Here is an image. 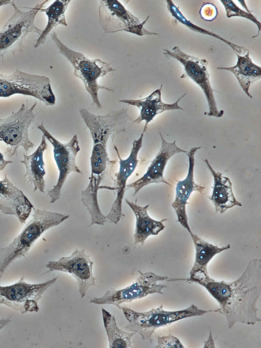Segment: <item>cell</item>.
<instances>
[{"label":"cell","mask_w":261,"mask_h":348,"mask_svg":"<svg viewBox=\"0 0 261 348\" xmlns=\"http://www.w3.org/2000/svg\"><path fill=\"white\" fill-rule=\"evenodd\" d=\"M185 281L205 287L219 305L214 312L225 316L228 329L238 322L254 325L261 321L256 308L261 295L260 259L251 260L241 276L231 282L216 281L203 271L194 273Z\"/></svg>","instance_id":"cell-1"},{"label":"cell","mask_w":261,"mask_h":348,"mask_svg":"<svg viewBox=\"0 0 261 348\" xmlns=\"http://www.w3.org/2000/svg\"><path fill=\"white\" fill-rule=\"evenodd\" d=\"M29 221L7 246L0 247V279L15 260L24 257L37 240L49 229L68 219L69 215L33 208Z\"/></svg>","instance_id":"cell-2"},{"label":"cell","mask_w":261,"mask_h":348,"mask_svg":"<svg viewBox=\"0 0 261 348\" xmlns=\"http://www.w3.org/2000/svg\"><path fill=\"white\" fill-rule=\"evenodd\" d=\"M121 309L128 322L124 327L125 330L138 333L143 340H147L150 342L152 341L153 335L159 328L184 318L202 316L214 311V310L199 309L194 304L182 310L172 311L164 310L162 305L144 312L124 307H121Z\"/></svg>","instance_id":"cell-3"},{"label":"cell","mask_w":261,"mask_h":348,"mask_svg":"<svg viewBox=\"0 0 261 348\" xmlns=\"http://www.w3.org/2000/svg\"><path fill=\"white\" fill-rule=\"evenodd\" d=\"M51 38L60 52L65 57L72 65L75 77L80 79L85 88L90 95L93 103L101 109L102 106L98 98V91L105 89L114 92L113 89L98 84V79L106 74L115 70L110 64L99 59H90L83 54L75 51L65 45L58 38L55 32Z\"/></svg>","instance_id":"cell-4"},{"label":"cell","mask_w":261,"mask_h":348,"mask_svg":"<svg viewBox=\"0 0 261 348\" xmlns=\"http://www.w3.org/2000/svg\"><path fill=\"white\" fill-rule=\"evenodd\" d=\"M15 94L33 97L47 106L55 105L56 101L48 77L18 69L9 74L0 73V97Z\"/></svg>","instance_id":"cell-5"},{"label":"cell","mask_w":261,"mask_h":348,"mask_svg":"<svg viewBox=\"0 0 261 348\" xmlns=\"http://www.w3.org/2000/svg\"><path fill=\"white\" fill-rule=\"evenodd\" d=\"M48 1L35 5L27 11L20 10L13 1L14 12L0 30V57L21 51L23 41L30 33L39 35L42 30L34 23L37 14Z\"/></svg>","instance_id":"cell-6"},{"label":"cell","mask_w":261,"mask_h":348,"mask_svg":"<svg viewBox=\"0 0 261 348\" xmlns=\"http://www.w3.org/2000/svg\"><path fill=\"white\" fill-rule=\"evenodd\" d=\"M36 105L29 107L22 103L17 111L0 118V141L7 145L5 154L8 156L17 155L20 147L27 152L35 146L29 138V129L37 115L34 113Z\"/></svg>","instance_id":"cell-7"},{"label":"cell","mask_w":261,"mask_h":348,"mask_svg":"<svg viewBox=\"0 0 261 348\" xmlns=\"http://www.w3.org/2000/svg\"><path fill=\"white\" fill-rule=\"evenodd\" d=\"M138 272L139 276L130 285L119 290H108L101 296L92 298L90 303L97 305H113L121 309L120 305L123 303H130L149 294H163L162 290L167 286L158 284L159 281L171 282L185 280L161 276L151 271L143 272L138 270Z\"/></svg>","instance_id":"cell-8"},{"label":"cell","mask_w":261,"mask_h":348,"mask_svg":"<svg viewBox=\"0 0 261 348\" xmlns=\"http://www.w3.org/2000/svg\"><path fill=\"white\" fill-rule=\"evenodd\" d=\"M37 128L52 145L54 160L59 171L56 184L52 189L47 191L50 203H54L59 199L63 185L69 175L72 172L82 174L76 163V158L81 148L76 134L67 142L62 143L48 131L43 123L38 125Z\"/></svg>","instance_id":"cell-9"},{"label":"cell","mask_w":261,"mask_h":348,"mask_svg":"<svg viewBox=\"0 0 261 348\" xmlns=\"http://www.w3.org/2000/svg\"><path fill=\"white\" fill-rule=\"evenodd\" d=\"M163 54L168 58H174L184 66L185 73L180 78L189 77L202 89L208 106V111L204 114L208 116L221 117L224 111L218 110L214 94V90L210 81V74L207 70L208 62L206 59L188 55L179 47L174 46L170 51L164 48Z\"/></svg>","instance_id":"cell-10"},{"label":"cell","mask_w":261,"mask_h":348,"mask_svg":"<svg viewBox=\"0 0 261 348\" xmlns=\"http://www.w3.org/2000/svg\"><path fill=\"white\" fill-rule=\"evenodd\" d=\"M98 14L99 24L106 33L124 31L140 36L159 35L144 28L150 15L141 22L117 0L100 1Z\"/></svg>","instance_id":"cell-11"},{"label":"cell","mask_w":261,"mask_h":348,"mask_svg":"<svg viewBox=\"0 0 261 348\" xmlns=\"http://www.w3.org/2000/svg\"><path fill=\"white\" fill-rule=\"evenodd\" d=\"M57 279L55 277L43 283L30 284L22 277L13 284L0 286V304L21 313L37 312L39 310L38 301Z\"/></svg>","instance_id":"cell-12"},{"label":"cell","mask_w":261,"mask_h":348,"mask_svg":"<svg viewBox=\"0 0 261 348\" xmlns=\"http://www.w3.org/2000/svg\"><path fill=\"white\" fill-rule=\"evenodd\" d=\"M93 264L84 250L76 249L70 256L48 261L45 266L48 269L46 273L61 271L71 274L75 280L81 297L83 298L90 286H96Z\"/></svg>","instance_id":"cell-13"},{"label":"cell","mask_w":261,"mask_h":348,"mask_svg":"<svg viewBox=\"0 0 261 348\" xmlns=\"http://www.w3.org/2000/svg\"><path fill=\"white\" fill-rule=\"evenodd\" d=\"M144 133L142 132L139 138L133 141L129 155L125 159H122L121 157L117 146H114L119 164L118 171L116 174L117 192L115 200L109 213L106 215V218L114 224H117L121 217L125 216L122 212V207L126 183L128 178L133 173L138 165V154L143 145Z\"/></svg>","instance_id":"cell-14"},{"label":"cell","mask_w":261,"mask_h":348,"mask_svg":"<svg viewBox=\"0 0 261 348\" xmlns=\"http://www.w3.org/2000/svg\"><path fill=\"white\" fill-rule=\"evenodd\" d=\"M159 134L161 140V147L146 172L139 179L126 185V189H134V196L143 187L151 184L162 183L171 186L164 177L165 167L169 159L174 155L188 152L179 147L176 144L175 140L171 142H167L161 132Z\"/></svg>","instance_id":"cell-15"},{"label":"cell","mask_w":261,"mask_h":348,"mask_svg":"<svg viewBox=\"0 0 261 348\" xmlns=\"http://www.w3.org/2000/svg\"><path fill=\"white\" fill-rule=\"evenodd\" d=\"M201 147H192L186 153L188 157L189 167L186 178L176 183L175 195L171 204L177 218L178 222L190 233L192 232L188 223L186 205L193 191L204 194L205 187L197 184L194 179L195 154Z\"/></svg>","instance_id":"cell-16"},{"label":"cell","mask_w":261,"mask_h":348,"mask_svg":"<svg viewBox=\"0 0 261 348\" xmlns=\"http://www.w3.org/2000/svg\"><path fill=\"white\" fill-rule=\"evenodd\" d=\"M34 206L22 190L15 186L5 175L0 180V210L5 214L14 215L23 225Z\"/></svg>","instance_id":"cell-17"},{"label":"cell","mask_w":261,"mask_h":348,"mask_svg":"<svg viewBox=\"0 0 261 348\" xmlns=\"http://www.w3.org/2000/svg\"><path fill=\"white\" fill-rule=\"evenodd\" d=\"M162 86L163 84H161L159 88L153 91L147 97L142 99L119 100V102L136 106L139 109L140 113L138 117L132 122L139 124L144 121L145 124L142 131L144 133L148 130V123L152 121L157 115L165 111L183 110V108L179 106L178 103L186 95V93L172 104L165 103L162 102L161 98Z\"/></svg>","instance_id":"cell-18"},{"label":"cell","mask_w":261,"mask_h":348,"mask_svg":"<svg viewBox=\"0 0 261 348\" xmlns=\"http://www.w3.org/2000/svg\"><path fill=\"white\" fill-rule=\"evenodd\" d=\"M204 161L214 179L212 193L208 197L214 205L216 213L223 214L235 206L241 207L242 203L234 195L230 179L215 171L207 159Z\"/></svg>","instance_id":"cell-19"},{"label":"cell","mask_w":261,"mask_h":348,"mask_svg":"<svg viewBox=\"0 0 261 348\" xmlns=\"http://www.w3.org/2000/svg\"><path fill=\"white\" fill-rule=\"evenodd\" d=\"M47 148L46 139L42 135L40 143L36 150L30 155L23 154L20 162L25 168L24 177L33 185V191L44 193L45 187L44 179L46 171L43 155Z\"/></svg>","instance_id":"cell-20"},{"label":"cell","mask_w":261,"mask_h":348,"mask_svg":"<svg viewBox=\"0 0 261 348\" xmlns=\"http://www.w3.org/2000/svg\"><path fill=\"white\" fill-rule=\"evenodd\" d=\"M125 202L133 211L136 217L135 229L133 235L135 245L139 243L143 245L149 236L157 235L166 228L163 222L168 219L164 218L161 220H156L152 218L147 212L149 204L140 206L127 199L125 200Z\"/></svg>","instance_id":"cell-21"},{"label":"cell","mask_w":261,"mask_h":348,"mask_svg":"<svg viewBox=\"0 0 261 348\" xmlns=\"http://www.w3.org/2000/svg\"><path fill=\"white\" fill-rule=\"evenodd\" d=\"M235 54L238 57L235 65L231 67H218L216 68L232 72L244 92L252 98L253 97L249 93V88L253 83L260 79L261 67L253 62L249 56V51L243 56L236 53Z\"/></svg>","instance_id":"cell-22"},{"label":"cell","mask_w":261,"mask_h":348,"mask_svg":"<svg viewBox=\"0 0 261 348\" xmlns=\"http://www.w3.org/2000/svg\"><path fill=\"white\" fill-rule=\"evenodd\" d=\"M195 249V258L193 267L190 271V276L194 273L203 271L207 272L208 263L217 254L230 248V244L219 247L208 242L198 235L190 233Z\"/></svg>","instance_id":"cell-23"},{"label":"cell","mask_w":261,"mask_h":348,"mask_svg":"<svg viewBox=\"0 0 261 348\" xmlns=\"http://www.w3.org/2000/svg\"><path fill=\"white\" fill-rule=\"evenodd\" d=\"M70 2L69 0H56L47 8L40 9V11L44 12L47 16V22L37 38L34 48L43 44L52 30L57 26H67L65 13Z\"/></svg>","instance_id":"cell-24"},{"label":"cell","mask_w":261,"mask_h":348,"mask_svg":"<svg viewBox=\"0 0 261 348\" xmlns=\"http://www.w3.org/2000/svg\"><path fill=\"white\" fill-rule=\"evenodd\" d=\"M104 327L110 348L133 347L132 338L135 333L123 331L117 326L114 315L103 308L101 309Z\"/></svg>","instance_id":"cell-25"},{"label":"cell","mask_w":261,"mask_h":348,"mask_svg":"<svg viewBox=\"0 0 261 348\" xmlns=\"http://www.w3.org/2000/svg\"><path fill=\"white\" fill-rule=\"evenodd\" d=\"M167 7L171 14V15L177 20L179 22L184 26H186L188 28L191 30L194 31L195 32H198L203 34L209 35L212 36L215 38H217L225 43L227 44L234 51V53H236L239 55H244L246 54L249 50L242 46L237 45L233 43L230 42L229 41L223 38L220 35H217L213 32L209 31L204 28H201L193 23L191 21L187 19L185 16L180 12L178 8L173 3L171 0H167Z\"/></svg>","instance_id":"cell-26"},{"label":"cell","mask_w":261,"mask_h":348,"mask_svg":"<svg viewBox=\"0 0 261 348\" xmlns=\"http://www.w3.org/2000/svg\"><path fill=\"white\" fill-rule=\"evenodd\" d=\"M220 2L225 9L227 17L230 18L234 16H239L250 20L255 23L258 28L257 34L252 36V38H255L260 34L261 30L260 22L251 13H248L241 9L231 0H220Z\"/></svg>","instance_id":"cell-27"},{"label":"cell","mask_w":261,"mask_h":348,"mask_svg":"<svg viewBox=\"0 0 261 348\" xmlns=\"http://www.w3.org/2000/svg\"><path fill=\"white\" fill-rule=\"evenodd\" d=\"M155 348H184L180 340L171 334L167 336H158Z\"/></svg>","instance_id":"cell-28"},{"label":"cell","mask_w":261,"mask_h":348,"mask_svg":"<svg viewBox=\"0 0 261 348\" xmlns=\"http://www.w3.org/2000/svg\"><path fill=\"white\" fill-rule=\"evenodd\" d=\"M199 14L203 19L211 21L214 20L217 16L218 10L214 4L206 3L201 6L199 10Z\"/></svg>","instance_id":"cell-29"},{"label":"cell","mask_w":261,"mask_h":348,"mask_svg":"<svg viewBox=\"0 0 261 348\" xmlns=\"http://www.w3.org/2000/svg\"><path fill=\"white\" fill-rule=\"evenodd\" d=\"M12 163H13L12 161L5 159L4 155L0 151V171L4 170L8 164Z\"/></svg>","instance_id":"cell-30"},{"label":"cell","mask_w":261,"mask_h":348,"mask_svg":"<svg viewBox=\"0 0 261 348\" xmlns=\"http://www.w3.org/2000/svg\"><path fill=\"white\" fill-rule=\"evenodd\" d=\"M203 347H215L211 331H210V335L207 340L204 341Z\"/></svg>","instance_id":"cell-31"},{"label":"cell","mask_w":261,"mask_h":348,"mask_svg":"<svg viewBox=\"0 0 261 348\" xmlns=\"http://www.w3.org/2000/svg\"><path fill=\"white\" fill-rule=\"evenodd\" d=\"M11 316H8L7 317H3L0 319V330L4 328L7 324H8L11 320Z\"/></svg>","instance_id":"cell-32"},{"label":"cell","mask_w":261,"mask_h":348,"mask_svg":"<svg viewBox=\"0 0 261 348\" xmlns=\"http://www.w3.org/2000/svg\"><path fill=\"white\" fill-rule=\"evenodd\" d=\"M12 2L11 0H0V8L8 4H11Z\"/></svg>","instance_id":"cell-33"},{"label":"cell","mask_w":261,"mask_h":348,"mask_svg":"<svg viewBox=\"0 0 261 348\" xmlns=\"http://www.w3.org/2000/svg\"><path fill=\"white\" fill-rule=\"evenodd\" d=\"M240 4L242 5L244 8H245L247 12L248 13H251V12L248 10V7L246 6L245 2L244 1H238Z\"/></svg>","instance_id":"cell-34"}]
</instances>
